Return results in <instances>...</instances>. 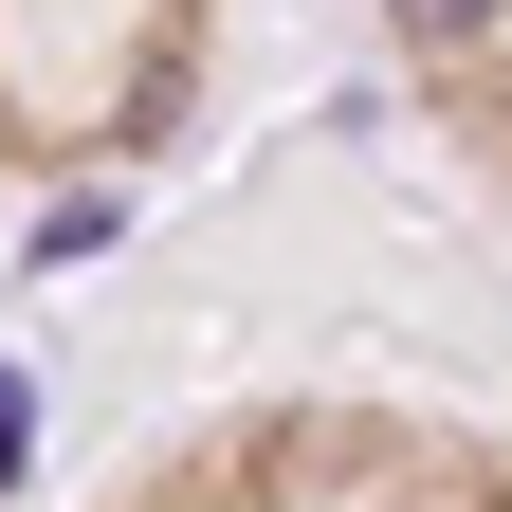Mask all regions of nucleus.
<instances>
[{
    "label": "nucleus",
    "mask_w": 512,
    "mask_h": 512,
    "mask_svg": "<svg viewBox=\"0 0 512 512\" xmlns=\"http://www.w3.org/2000/svg\"><path fill=\"white\" fill-rule=\"evenodd\" d=\"M19 439H37V403H19V366H0V476H19Z\"/></svg>",
    "instance_id": "nucleus-1"
}]
</instances>
